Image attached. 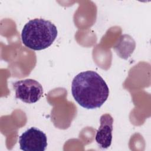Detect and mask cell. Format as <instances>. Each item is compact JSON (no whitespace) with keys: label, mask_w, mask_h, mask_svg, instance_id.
I'll return each mask as SVG.
<instances>
[{"label":"cell","mask_w":151,"mask_h":151,"mask_svg":"<svg viewBox=\"0 0 151 151\" xmlns=\"http://www.w3.org/2000/svg\"><path fill=\"white\" fill-rule=\"evenodd\" d=\"M71 93L80 106L94 109L100 107L107 100L109 88L97 72L88 70L74 77L71 83Z\"/></svg>","instance_id":"obj_1"},{"label":"cell","mask_w":151,"mask_h":151,"mask_svg":"<svg viewBox=\"0 0 151 151\" xmlns=\"http://www.w3.org/2000/svg\"><path fill=\"white\" fill-rule=\"evenodd\" d=\"M58 34L56 26L50 21L42 18L29 20L21 32L23 44L33 50H42L49 47Z\"/></svg>","instance_id":"obj_2"},{"label":"cell","mask_w":151,"mask_h":151,"mask_svg":"<svg viewBox=\"0 0 151 151\" xmlns=\"http://www.w3.org/2000/svg\"><path fill=\"white\" fill-rule=\"evenodd\" d=\"M15 97L24 103L31 104L38 101L43 94V88L37 81L28 78L13 83Z\"/></svg>","instance_id":"obj_3"},{"label":"cell","mask_w":151,"mask_h":151,"mask_svg":"<svg viewBox=\"0 0 151 151\" xmlns=\"http://www.w3.org/2000/svg\"><path fill=\"white\" fill-rule=\"evenodd\" d=\"M19 144L24 151H44L47 146V136L39 129L31 127L19 136Z\"/></svg>","instance_id":"obj_4"},{"label":"cell","mask_w":151,"mask_h":151,"mask_svg":"<svg viewBox=\"0 0 151 151\" xmlns=\"http://www.w3.org/2000/svg\"><path fill=\"white\" fill-rule=\"evenodd\" d=\"M100 126L96 132L95 140L103 149L109 147L112 142L113 118L108 113L103 114L100 119Z\"/></svg>","instance_id":"obj_5"}]
</instances>
